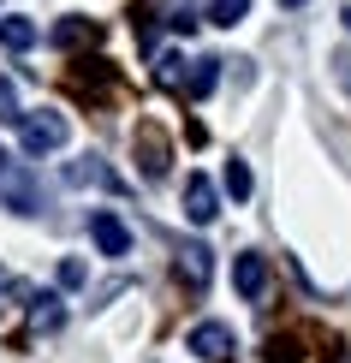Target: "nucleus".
Segmentation results:
<instances>
[{
  "label": "nucleus",
  "mask_w": 351,
  "mask_h": 363,
  "mask_svg": "<svg viewBox=\"0 0 351 363\" xmlns=\"http://www.w3.org/2000/svg\"><path fill=\"white\" fill-rule=\"evenodd\" d=\"M12 167H18V161H12L6 149H0V191H6V179H12Z\"/></svg>",
  "instance_id": "6ab92c4d"
},
{
  "label": "nucleus",
  "mask_w": 351,
  "mask_h": 363,
  "mask_svg": "<svg viewBox=\"0 0 351 363\" xmlns=\"http://www.w3.org/2000/svg\"><path fill=\"white\" fill-rule=\"evenodd\" d=\"M333 66H340V84H345V89H351V48H345V54H340V60H333Z\"/></svg>",
  "instance_id": "a211bd4d"
},
{
  "label": "nucleus",
  "mask_w": 351,
  "mask_h": 363,
  "mask_svg": "<svg viewBox=\"0 0 351 363\" xmlns=\"http://www.w3.org/2000/svg\"><path fill=\"white\" fill-rule=\"evenodd\" d=\"M48 42H54V48H78V42H96V24H89V18H60V24L48 30Z\"/></svg>",
  "instance_id": "f8f14e48"
},
{
  "label": "nucleus",
  "mask_w": 351,
  "mask_h": 363,
  "mask_svg": "<svg viewBox=\"0 0 351 363\" xmlns=\"http://www.w3.org/2000/svg\"><path fill=\"white\" fill-rule=\"evenodd\" d=\"M66 185H101V191H119V173H113L101 155H84V161H72V167H66Z\"/></svg>",
  "instance_id": "6e6552de"
},
{
  "label": "nucleus",
  "mask_w": 351,
  "mask_h": 363,
  "mask_svg": "<svg viewBox=\"0 0 351 363\" xmlns=\"http://www.w3.org/2000/svg\"><path fill=\"white\" fill-rule=\"evenodd\" d=\"M30 328H36V334H60V328H66V304H60V292L30 298Z\"/></svg>",
  "instance_id": "9d476101"
},
{
  "label": "nucleus",
  "mask_w": 351,
  "mask_h": 363,
  "mask_svg": "<svg viewBox=\"0 0 351 363\" xmlns=\"http://www.w3.org/2000/svg\"><path fill=\"white\" fill-rule=\"evenodd\" d=\"M203 18H208V24H221V30H233V24L250 18V0H208Z\"/></svg>",
  "instance_id": "4468645a"
},
{
  "label": "nucleus",
  "mask_w": 351,
  "mask_h": 363,
  "mask_svg": "<svg viewBox=\"0 0 351 363\" xmlns=\"http://www.w3.org/2000/svg\"><path fill=\"white\" fill-rule=\"evenodd\" d=\"M250 191H256V179H250V167H244V155H233V161H226V196L244 203Z\"/></svg>",
  "instance_id": "2eb2a0df"
},
{
  "label": "nucleus",
  "mask_w": 351,
  "mask_h": 363,
  "mask_svg": "<svg viewBox=\"0 0 351 363\" xmlns=\"http://www.w3.org/2000/svg\"><path fill=\"white\" fill-rule=\"evenodd\" d=\"M215 215H221V191H215V179L185 173V220H191V226H208Z\"/></svg>",
  "instance_id": "20e7f679"
},
{
  "label": "nucleus",
  "mask_w": 351,
  "mask_h": 363,
  "mask_svg": "<svg viewBox=\"0 0 351 363\" xmlns=\"http://www.w3.org/2000/svg\"><path fill=\"white\" fill-rule=\"evenodd\" d=\"M89 280V268L78 262V256H72V262H60V286H84Z\"/></svg>",
  "instance_id": "f3484780"
},
{
  "label": "nucleus",
  "mask_w": 351,
  "mask_h": 363,
  "mask_svg": "<svg viewBox=\"0 0 351 363\" xmlns=\"http://www.w3.org/2000/svg\"><path fill=\"white\" fill-rule=\"evenodd\" d=\"M0 196H6L18 215H36V185H30V173H24V167H12V179H6V191H0Z\"/></svg>",
  "instance_id": "ddd939ff"
},
{
  "label": "nucleus",
  "mask_w": 351,
  "mask_h": 363,
  "mask_svg": "<svg viewBox=\"0 0 351 363\" xmlns=\"http://www.w3.org/2000/svg\"><path fill=\"white\" fill-rule=\"evenodd\" d=\"M66 138H72V125H66V113H54V108H30L18 119L24 155H54V149H66Z\"/></svg>",
  "instance_id": "f257e3e1"
},
{
  "label": "nucleus",
  "mask_w": 351,
  "mask_h": 363,
  "mask_svg": "<svg viewBox=\"0 0 351 363\" xmlns=\"http://www.w3.org/2000/svg\"><path fill=\"white\" fill-rule=\"evenodd\" d=\"M280 6H303V0H280Z\"/></svg>",
  "instance_id": "aec40b11"
},
{
  "label": "nucleus",
  "mask_w": 351,
  "mask_h": 363,
  "mask_svg": "<svg viewBox=\"0 0 351 363\" xmlns=\"http://www.w3.org/2000/svg\"><path fill=\"white\" fill-rule=\"evenodd\" d=\"M233 286H238L244 304H262V292H268V262H262L256 250H238V256H233Z\"/></svg>",
  "instance_id": "39448f33"
},
{
  "label": "nucleus",
  "mask_w": 351,
  "mask_h": 363,
  "mask_svg": "<svg viewBox=\"0 0 351 363\" xmlns=\"http://www.w3.org/2000/svg\"><path fill=\"white\" fill-rule=\"evenodd\" d=\"M24 108H18V89H12V78H0V125H18Z\"/></svg>",
  "instance_id": "dca6fc26"
},
{
  "label": "nucleus",
  "mask_w": 351,
  "mask_h": 363,
  "mask_svg": "<svg viewBox=\"0 0 351 363\" xmlns=\"http://www.w3.org/2000/svg\"><path fill=\"white\" fill-rule=\"evenodd\" d=\"M36 42H42V30L30 24V18H18V12H6V18H0V48L24 54V48H36Z\"/></svg>",
  "instance_id": "9b49d317"
},
{
  "label": "nucleus",
  "mask_w": 351,
  "mask_h": 363,
  "mask_svg": "<svg viewBox=\"0 0 351 363\" xmlns=\"http://www.w3.org/2000/svg\"><path fill=\"white\" fill-rule=\"evenodd\" d=\"M221 66H226V60H215V54H203V60H191V66H185V96H191V101H203L208 89L221 84Z\"/></svg>",
  "instance_id": "1a4fd4ad"
},
{
  "label": "nucleus",
  "mask_w": 351,
  "mask_h": 363,
  "mask_svg": "<svg viewBox=\"0 0 351 363\" xmlns=\"http://www.w3.org/2000/svg\"><path fill=\"white\" fill-rule=\"evenodd\" d=\"M185 345H191L196 357H208V363H226V357L238 352V334L226 322H196L191 334H185Z\"/></svg>",
  "instance_id": "f03ea898"
},
{
  "label": "nucleus",
  "mask_w": 351,
  "mask_h": 363,
  "mask_svg": "<svg viewBox=\"0 0 351 363\" xmlns=\"http://www.w3.org/2000/svg\"><path fill=\"white\" fill-rule=\"evenodd\" d=\"M137 167H143V179H167V161H173V149H167V138L155 125H137Z\"/></svg>",
  "instance_id": "0eeeda50"
},
{
  "label": "nucleus",
  "mask_w": 351,
  "mask_h": 363,
  "mask_svg": "<svg viewBox=\"0 0 351 363\" xmlns=\"http://www.w3.org/2000/svg\"><path fill=\"white\" fill-rule=\"evenodd\" d=\"M89 245H96L101 256H126L131 250V226L113 215V208H96L89 215Z\"/></svg>",
  "instance_id": "7ed1b4c3"
},
{
  "label": "nucleus",
  "mask_w": 351,
  "mask_h": 363,
  "mask_svg": "<svg viewBox=\"0 0 351 363\" xmlns=\"http://www.w3.org/2000/svg\"><path fill=\"white\" fill-rule=\"evenodd\" d=\"M173 274L185 292H208V274H215V250L208 245H185L179 250V262H173Z\"/></svg>",
  "instance_id": "423d86ee"
}]
</instances>
